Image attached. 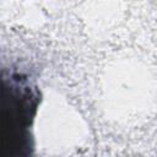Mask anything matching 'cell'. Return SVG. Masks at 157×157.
<instances>
[{"label":"cell","instance_id":"cell-1","mask_svg":"<svg viewBox=\"0 0 157 157\" xmlns=\"http://www.w3.org/2000/svg\"><path fill=\"white\" fill-rule=\"evenodd\" d=\"M40 101L39 92L22 75L2 78V157H31V126Z\"/></svg>","mask_w":157,"mask_h":157}]
</instances>
